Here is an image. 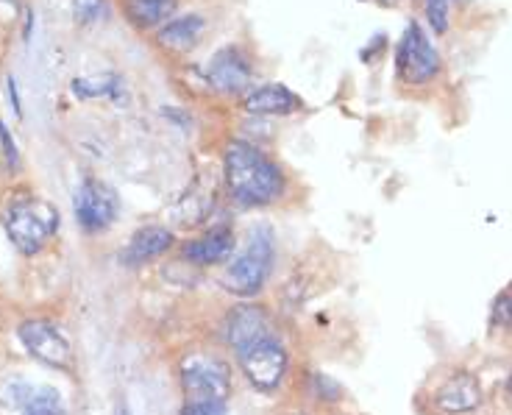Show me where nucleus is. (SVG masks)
<instances>
[{"mask_svg": "<svg viewBox=\"0 0 512 415\" xmlns=\"http://www.w3.org/2000/svg\"><path fill=\"white\" fill-rule=\"evenodd\" d=\"M117 415H134V413H131V407H128L126 402H120V407H117Z\"/></svg>", "mask_w": 512, "mask_h": 415, "instance_id": "obj_25", "label": "nucleus"}, {"mask_svg": "<svg viewBox=\"0 0 512 415\" xmlns=\"http://www.w3.org/2000/svg\"><path fill=\"white\" fill-rule=\"evenodd\" d=\"M293 415H307V413H293Z\"/></svg>", "mask_w": 512, "mask_h": 415, "instance_id": "obj_28", "label": "nucleus"}, {"mask_svg": "<svg viewBox=\"0 0 512 415\" xmlns=\"http://www.w3.org/2000/svg\"><path fill=\"white\" fill-rule=\"evenodd\" d=\"M510 390H512V374H510Z\"/></svg>", "mask_w": 512, "mask_h": 415, "instance_id": "obj_27", "label": "nucleus"}, {"mask_svg": "<svg viewBox=\"0 0 512 415\" xmlns=\"http://www.w3.org/2000/svg\"><path fill=\"white\" fill-rule=\"evenodd\" d=\"M126 87V78L117 76V73H103V76H87L76 78L70 84V90L76 95L78 101H98V98H112L120 101V92Z\"/></svg>", "mask_w": 512, "mask_h": 415, "instance_id": "obj_17", "label": "nucleus"}, {"mask_svg": "<svg viewBox=\"0 0 512 415\" xmlns=\"http://www.w3.org/2000/svg\"><path fill=\"white\" fill-rule=\"evenodd\" d=\"M448 3H451V0H423L426 20H429V26L435 28V34H446L448 31V23H451V17H448Z\"/></svg>", "mask_w": 512, "mask_h": 415, "instance_id": "obj_19", "label": "nucleus"}, {"mask_svg": "<svg viewBox=\"0 0 512 415\" xmlns=\"http://www.w3.org/2000/svg\"><path fill=\"white\" fill-rule=\"evenodd\" d=\"M173 246H176V234L167 226H145V229H137L131 234L126 248L120 251V260H123V265L137 268V265H148V262L165 257Z\"/></svg>", "mask_w": 512, "mask_h": 415, "instance_id": "obj_12", "label": "nucleus"}, {"mask_svg": "<svg viewBox=\"0 0 512 415\" xmlns=\"http://www.w3.org/2000/svg\"><path fill=\"white\" fill-rule=\"evenodd\" d=\"M223 176L231 198L243 207H270L287 190L284 170L262 148L231 140L223 151Z\"/></svg>", "mask_w": 512, "mask_h": 415, "instance_id": "obj_2", "label": "nucleus"}, {"mask_svg": "<svg viewBox=\"0 0 512 415\" xmlns=\"http://www.w3.org/2000/svg\"><path fill=\"white\" fill-rule=\"evenodd\" d=\"M273 265H276V237H273L270 226L259 223V226L251 229L245 246L240 248V254H234L226 262V271H223L220 282L231 296L254 299L268 287L270 276H273Z\"/></svg>", "mask_w": 512, "mask_h": 415, "instance_id": "obj_3", "label": "nucleus"}, {"mask_svg": "<svg viewBox=\"0 0 512 415\" xmlns=\"http://www.w3.org/2000/svg\"><path fill=\"white\" fill-rule=\"evenodd\" d=\"M179 382L184 393V407L223 404L231 396V365L218 351L192 349L181 357Z\"/></svg>", "mask_w": 512, "mask_h": 415, "instance_id": "obj_5", "label": "nucleus"}, {"mask_svg": "<svg viewBox=\"0 0 512 415\" xmlns=\"http://www.w3.org/2000/svg\"><path fill=\"white\" fill-rule=\"evenodd\" d=\"M179 12V0H123V14L137 31L162 28Z\"/></svg>", "mask_w": 512, "mask_h": 415, "instance_id": "obj_15", "label": "nucleus"}, {"mask_svg": "<svg viewBox=\"0 0 512 415\" xmlns=\"http://www.w3.org/2000/svg\"><path fill=\"white\" fill-rule=\"evenodd\" d=\"M12 407L20 410V415H67L62 393L53 388H28L23 385V393H14Z\"/></svg>", "mask_w": 512, "mask_h": 415, "instance_id": "obj_16", "label": "nucleus"}, {"mask_svg": "<svg viewBox=\"0 0 512 415\" xmlns=\"http://www.w3.org/2000/svg\"><path fill=\"white\" fill-rule=\"evenodd\" d=\"M184 415H226V407H218V404H201V407H184Z\"/></svg>", "mask_w": 512, "mask_h": 415, "instance_id": "obj_22", "label": "nucleus"}, {"mask_svg": "<svg viewBox=\"0 0 512 415\" xmlns=\"http://www.w3.org/2000/svg\"><path fill=\"white\" fill-rule=\"evenodd\" d=\"M17 338L26 346V351L39 360V363L51 365L56 371H64L70 374L73 365H76V357H73V346L64 335L59 326L53 321H45V318H28L23 324L17 326Z\"/></svg>", "mask_w": 512, "mask_h": 415, "instance_id": "obj_8", "label": "nucleus"}, {"mask_svg": "<svg viewBox=\"0 0 512 415\" xmlns=\"http://www.w3.org/2000/svg\"><path fill=\"white\" fill-rule=\"evenodd\" d=\"M73 215L84 234H101L112 229L120 215V198L115 187H109L95 176H84L73 193Z\"/></svg>", "mask_w": 512, "mask_h": 415, "instance_id": "obj_6", "label": "nucleus"}, {"mask_svg": "<svg viewBox=\"0 0 512 415\" xmlns=\"http://www.w3.org/2000/svg\"><path fill=\"white\" fill-rule=\"evenodd\" d=\"M440 67V51L429 42L426 31L412 20L396 48V76L410 87H423L440 76Z\"/></svg>", "mask_w": 512, "mask_h": 415, "instance_id": "obj_7", "label": "nucleus"}, {"mask_svg": "<svg viewBox=\"0 0 512 415\" xmlns=\"http://www.w3.org/2000/svg\"><path fill=\"white\" fill-rule=\"evenodd\" d=\"M3 3H9V6H17V3H20V0H3Z\"/></svg>", "mask_w": 512, "mask_h": 415, "instance_id": "obj_26", "label": "nucleus"}, {"mask_svg": "<svg viewBox=\"0 0 512 415\" xmlns=\"http://www.w3.org/2000/svg\"><path fill=\"white\" fill-rule=\"evenodd\" d=\"M3 229L23 257H34L59 232V209L39 195H17L3 209Z\"/></svg>", "mask_w": 512, "mask_h": 415, "instance_id": "obj_4", "label": "nucleus"}, {"mask_svg": "<svg viewBox=\"0 0 512 415\" xmlns=\"http://www.w3.org/2000/svg\"><path fill=\"white\" fill-rule=\"evenodd\" d=\"M0 151H3V159H6V168L17 173L20 170V151H17L12 131H9V126L3 120H0Z\"/></svg>", "mask_w": 512, "mask_h": 415, "instance_id": "obj_20", "label": "nucleus"}, {"mask_svg": "<svg viewBox=\"0 0 512 415\" xmlns=\"http://www.w3.org/2000/svg\"><path fill=\"white\" fill-rule=\"evenodd\" d=\"M501 307H504V315H507V321H512V296L501 301Z\"/></svg>", "mask_w": 512, "mask_h": 415, "instance_id": "obj_24", "label": "nucleus"}, {"mask_svg": "<svg viewBox=\"0 0 512 415\" xmlns=\"http://www.w3.org/2000/svg\"><path fill=\"white\" fill-rule=\"evenodd\" d=\"M6 95H9V101H12L14 115H17V117L23 115V104H20V90H17V78H14V76L6 78Z\"/></svg>", "mask_w": 512, "mask_h": 415, "instance_id": "obj_21", "label": "nucleus"}, {"mask_svg": "<svg viewBox=\"0 0 512 415\" xmlns=\"http://www.w3.org/2000/svg\"><path fill=\"white\" fill-rule=\"evenodd\" d=\"M479 404H482V382L471 371H454L435 393V410L446 415L474 413Z\"/></svg>", "mask_w": 512, "mask_h": 415, "instance_id": "obj_11", "label": "nucleus"}, {"mask_svg": "<svg viewBox=\"0 0 512 415\" xmlns=\"http://www.w3.org/2000/svg\"><path fill=\"white\" fill-rule=\"evenodd\" d=\"M234 251H237V234L229 226H218L201 237L187 240L181 246V260L198 268H215V265H226L234 257Z\"/></svg>", "mask_w": 512, "mask_h": 415, "instance_id": "obj_10", "label": "nucleus"}, {"mask_svg": "<svg viewBox=\"0 0 512 415\" xmlns=\"http://www.w3.org/2000/svg\"><path fill=\"white\" fill-rule=\"evenodd\" d=\"M106 14H109L106 0H76L73 3V17L81 26H95V23H101Z\"/></svg>", "mask_w": 512, "mask_h": 415, "instance_id": "obj_18", "label": "nucleus"}, {"mask_svg": "<svg viewBox=\"0 0 512 415\" xmlns=\"http://www.w3.org/2000/svg\"><path fill=\"white\" fill-rule=\"evenodd\" d=\"M223 335L251 388L259 393L282 388L290 374V349L262 304H237L223 324Z\"/></svg>", "mask_w": 512, "mask_h": 415, "instance_id": "obj_1", "label": "nucleus"}, {"mask_svg": "<svg viewBox=\"0 0 512 415\" xmlns=\"http://www.w3.org/2000/svg\"><path fill=\"white\" fill-rule=\"evenodd\" d=\"M206 81H209L212 90L223 92V95H240L254 81L251 59L237 45H226V48H220L209 59V65H206Z\"/></svg>", "mask_w": 512, "mask_h": 415, "instance_id": "obj_9", "label": "nucleus"}, {"mask_svg": "<svg viewBox=\"0 0 512 415\" xmlns=\"http://www.w3.org/2000/svg\"><path fill=\"white\" fill-rule=\"evenodd\" d=\"M245 112L251 115H265V117H284L295 115L304 109V98L295 95L290 87L284 84H262L245 95Z\"/></svg>", "mask_w": 512, "mask_h": 415, "instance_id": "obj_13", "label": "nucleus"}, {"mask_svg": "<svg viewBox=\"0 0 512 415\" xmlns=\"http://www.w3.org/2000/svg\"><path fill=\"white\" fill-rule=\"evenodd\" d=\"M31 28H34V12H31V9H28L26 12V28H23V39H31Z\"/></svg>", "mask_w": 512, "mask_h": 415, "instance_id": "obj_23", "label": "nucleus"}, {"mask_svg": "<svg viewBox=\"0 0 512 415\" xmlns=\"http://www.w3.org/2000/svg\"><path fill=\"white\" fill-rule=\"evenodd\" d=\"M206 31V20L201 14H181V17H173L170 23L159 28L156 34V42L165 48V51L173 53H187L192 51Z\"/></svg>", "mask_w": 512, "mask_h": 415, "instance_id": "obj_14", "label": "nucleus"}]
</instances>
